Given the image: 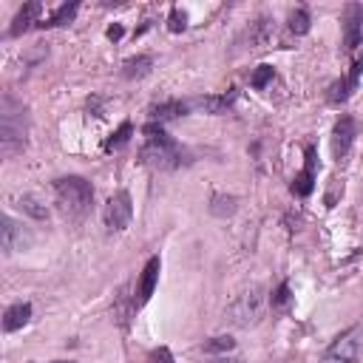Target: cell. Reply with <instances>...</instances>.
Listing matches in <instances>:
<instances>
[{"mask_svg": "<svg viewBox=\"0 0 363 363\" xmlns=\"http://www.w3.org/2000/svg\"><path fill=\"white\" fill-rule=\"evenodd\" d=\"M159 269H162V261H159V255H153V258H147V264H145V269H142V275H139V286H136V306H145L147 301H150V295H153V289H156V281H159Z\"/></svg>", "mask_w": 363, "mask_h": 363, "instance_id": "cell-11", "label": "cell"}, {"mask_svg": "<svg viewBox=\"0 0 363 363\" xmlns=\"http://www.w3.org/2000/svg\"><path fill=\"white\" fill-rule=\"evenodd\" d=\"M264 312H267V292L261 286H250L233 298V303L224 309V320L238 329H250L264 318Z\"/></svg>", "mask_w": 363, "mask_h": 363, "instance_id": "cell-4", "label": "cell"}, {"mask_svg": "<svg viewBox=\"0 0 363 363\" xmlns=\"http://www.w3.org/2000/svg\"><path fill=\"white\" fill-rule=\"evenodd\" d=\"M272 74H275V71H272V65H258V68H255V74H252V79H250V82H252V88H264V85L272 79Z\"/></svg>", "mask_w": 363, "mask_h": 363, "instance_id": "cell-26", "label": "cell"}, {"mask_svg": "<svg viewBox=\"0 0 363 363\" xmlns=\"http://www.w3.org/2000/svg\"><path fill=\"white\" fill-rule=\"evenodd\" d=\"M235 102V91H227V94H207V96H196L190 102V108H199L204 113H227Z\"/></svg>", "mask_w": 363, "mask_h": 363, "instance_id": "cell-12", "label": "cell"}, {"mask_svg": "<svg viewBox=\"0 0 363 363\" xmlns=\"http://www.w3.org/2000/svg\"><path fill=\"white\" fill-rule=\"evenodd\" d=\"M233 349H235V340L230 335H218V337H210L201 343V352H207V354H227Z\"/></svg>", "mask_w": 363, "mask_h": 363, "instance_id": "cell-20", "label": "cell"}, {"mask_svg": "<svg viewBox=\"0 0 363 363\" xmlns=\"http://www.w3.org/2000/svg\"><path fill=\"white\" fill-rule=\"evenodd\" d=\"M235 204H238V199H235V196L216 193V196L210 199V213H213V216H218V218H227V216H233V213H235Z\"/></svg>", "mask_w": 363, "mask_h": 363, "instance_id": "cell-18", "label": "cell"}, {"mask_svg": "<svg viewBox=\"0 0 363 363\" xmlns=\"http://www.w3.org/2000/svg\"><path fill=\"white\" fill-rule=\"evenodd\" d=\"M309 26H312V17H309L306 9H295V11L289 14V31H292V34H306Z\"/></svg>", "mask_w": 363, "mask_h": 363, "instance_id": "cell-24", "label": "cell"}, {"mask_svg": "<svg viewBox=\"0 0 363 363\" xmlns=\"http://www.w3.org/2000/svg\"><path fill=\"white\" fill-rule=\"evenodd\" d=\"M28 133V113L26 105L17 102L11 94H3L0 99V150L3 156H14L26 147Z\"/></svg>", "mask_w": 363, "mask_h": 363, "instance_id": "cell-2", "label": "cell"}, {"mask_svg": "<svg viewBox=\"0 0 363 363\" xmlns=\"http://www.w3.org/2000/svg\"><path fill=\"white\" fill-rule=\"evenodd\" d=\"M360 346H363V329L352 326L332 340V346L323 352V363H352L360 354Z\"/></svg>", "mask_w": 363, "mask_h": 363, "instance_id": "cell-6", "label": "cell"}, {"mask_svg": "<svg viewBox=\"0 0 363 363\" xmlns=\"http://www.w3.org/2000/svg\"><path fill=\"white\" fill-rule=\"evenodd\" d=\"M352 85H349V79L346 77H340V79H335L332 85H329V102L332 105H340V102H346L349 96H352Z\"/></svg>", "mask_w": 363, "mask_h": 363, "instance_id": "cell-22", "label": "cell"}, {"mask_svg": "<svg viewBox=\"0 0 363 363\" xmlns=\"http://www.w3.org/2000/svg\"><path fill=\"white\" fill-rule=\"evenodd\" d=\"M105 34H108V40H119V37H122V26H119V23H113Z\"/></svg>", "mask_w": 363, "mask_h": 363, "instance_id": "cell-30", "label": "cell"}, {"mask_svg": "<svg viewBox=\"0 0 363 363\" xmlns=\"http://www.w3.org/2000/svg\"><path fill=\"white\" fill-rule=\"evenodd\" d=\"M275 40V20L272 17H258L247 26L244 31V43L247 48H267Z\"/></svg>", "mask_w": 363, "mask_h": 363, "instance_id": "cell-9", "label": "cell"}, {"mask_svg": "<svg viewBox=\"0 0 363 363\" xmlns=\"http://www.w3.org/2000/svg\"><path fill=\"white\" fill-rule=\"evenodd\" d=\"M0 233H3V252L6 255H11V252H20L28 241H31V235L23 230V224L20 221H14L11 216H3L0 218Z\"/></svg>", "mask_w": 363, "mask_h": 363, "instance_id": "cell-10", "label": "cell"}, {"mask_svg": "<svg viewBox=\"0 0 363 363\" xmlns=\"http://www.w3.org/2000/svg\"><path fill=\"white\" fill-rule=\"evenodd\" d=\"M57 363H77V360H57Z\"/></svg>", "mask_w": 363, "mask_h": 363, "instance_id": "cell-32", "label": "cell"}, {"mask_svg": "<svg viewBox=\"0 0 363 363\" xmlns=\"http://www.w3.org/2000/svg\"><path fill=\"white\" fill-rule=\"evenodd\" d=\"M360 74H363V57H357V60L352 62V71H349V77H346L352 88H357V82H360Z\"/></svg>", "mask_w": 363, "mask_h": 363, "instance_id": "cell-28", "label": "cell"}, {"mask_svg": "<svg viewBox=\"0 0 363 363\" xmlns=\"http://www.w3.org/2000/svg\"><path fill=\"white\" fill-rule=\"evenodd\" d=\"M77 9H79L77 3H62V6H60V9H57V11L51 14V17H48V20H43V26H45V28H57V26H68V23L74 20V14H77Z\"/></svg>", "mask_w": 363, "mask_h": 363, "instance_id": "cell-19", "label": "cell"}, {"mask_svg": "<svg viewBox=\"0 0 363 363\" xmlns=\"http://www.w3.org/2000/svg\"><path fill=\"white\" fill-rule=\"evenodd\" d=\"M150 68H153V57L139 54V57H133V60H128V62L122 65V77H125V79H142V77L150 74Z\"/></svg>", "mask_w": 363, "mask_h": 363, "instance_id": "cell-17", "label": "cell"}, {"mask_svg": "<svg viewBox=\"0 0 363 363\" xmlns=\"http://www.w3.org/2000/svg\"><path fill=\"white\" fill-rule=\"evenodd\" d=\"M184 26H187V14L182 11V9H170V17H167V28L170 31H184Z\"/></svg>", "mask_w": 363, "mask_h": 363, "instance_id": "cell-25", "label": "cell"}, {"mask_svg": "<svg viewBox=\"0 0 363 363\" xmlns=\"http://www.w3.org/2000/svg\"><path fill=\"white\" fill-rule=\"evenodd\" d=\"M150 360H153V363H173V354H170L167 346H159V349L150 352Z\"/></svg>", "mask_w": 363, "mask_h": 363, "instance_id": "cell-29", "label": "cell"}, {"mask_svg": "<svg viewBox=\"0 0 363 363\" xmlns=\"http://www.w3.org/2000/svg\"><path fill=\"white\" fill-rule=\"evenodd\" d=\"M28 318H31V303H28V301H17V303H11V306L6 309V315H3V329H6V332H17V329H23V326L28 323Z\"/></svg>", "mask_w": 363, "mask_h": 363, "instance_id": "cell-16", "label": "cell"}, {"mask_svg": "<svg viewBox=\"0 0 363 363\" xmlns=\"http://www.w3.org/2000/svg\"><path fill=\"white\" fill-rule=\"evenodd\" d=\"M17 207L23 210V213H28L31 218H37V221H43V218H48V210H45V204H40L34 196H23L20 201H17Z\"/></svg>", "mask_w": 363, "mask_h": 363, "instance_id": "cell-23", "label": "cell"}, {"mask_svg": "<svg viewBox=\"0 0 363 363\" xmlns=\"http://www.w3.org/2000/svg\"><path fill=\"white\" fill-rule=\"evenodd\" d=\"M303 153H306V164H303V170L292 179V193H295V196H309L312 187H315V147L306 145Z\"/></svg>", "mask_w": 363, "mask_h": 363, "instance_id": "cell-13", "label": "cell"}, {"mask_svg": "<svg viewBox=\"0 0 363 363\" xmlns=\"http://www.w3.org/2000/svg\"><path fill=\"white\" fill-rule=\"evenodd\" d=\"M190 111V102H182V99H167L156 108H150V122H170V119H179Z\"/></svg>", "mask_w": 363, "mask_h": 363, "instance_id": "cell-15", "label": "cell"}, {"mask_svg": "<svg viewBox=\"0 0 363 363\" xmlns=\"http://www.w3.org/2000/svg\"><path fill=\"white\" fill-rule=\"evenodd\" d=\"M130 133H133V125H130V122H122V125L105 139V150H119V147H125L128 139H130Z\"/></svg>", "mask_w": 363, "mask_h": 363, "instance_id": "cell-21", "label": "cell"}, {"mask_svg": "<svg viewBox=\"0 0 363 363\" xmlns=\"http://www.w3.org/2000/svg\"><path fill=\"white\" fill-rule=\"evenodd\" d=\"M357 136V128H354V119L352 116H340L332 128V156L340 162L349 150H352V142Z\"/></svg>", "mask_w": 363, "mask_h": 363, "instance_id": "cell-8", "label": "cell"}, {"mask_svg": "<svg viewBox=\"0 0 363 363\" xmlns=\"http://www.w3.org/2000/svg\"><path fill=\"white\" fill-rule=\"evenodd\" d=\"M130 216H133V204H130V193L128 190L113 193L102 207V221H105L108 233H122L130 224Z\"/></svg>", "mask_w": 363, "mask_h": 363, "instance_id": "cell-5", "label": "cell"}, {"mask_svg": "<svg viewBox=\"0 0 363 363\" xmlns=\"http://www.w3.org/2000/svg\"><path fill=\"white\" fill-rule=\"evenodd\" d=\"M54 199H57V207L68 218H82L91 210L94 187L82 176H62V179L54 182Z\"/></svg>", "mask_w": 363, "mask_h": 363, "instance_id": "cell-3", "label": "cell"}, {"mask_svg": "<svg viewBox=\"0 0 363 363\" xmlns=\"http://www.w3.org/2000/svg\"><path fill=\"white\" fill-rule=\"evenodd\" d=\"M210 363H244V360H241V357H227V354H224V357H216V360H210Z\"/></svg>", "mask_w": 363, "mask_h": 363, "instance_id": "cell-31", "label": "cell"}, {"mask_svg": "<svg viewBox=\"0 0 363 363\" xmlns=\"http://www.w3.org/2000/svg\"><path fill=\"white\" fill-rule=\"evenodd\" d=\"M40 11H43V6H40V3H26V6L17 11V17H14V23H11L9 34H11V37H20V34H23V31H28L34 23L40 26V20H37V17H40Z\"/></svg>", "mask_w": 363, "mask_h": 363, "instance_id": "cell-14", "label": "cell"}, {"mask_svg": "<svg viewBox=\"0 0 363 363\" xmlns=\"http://www.w3.org/2000/svg\"><path fill=\"white\" fill-rule=\"evenodd\" d=\"M139 159H142V164H147L153 170H176L187 162V150L173 136H167L162 125L147 122L145 125V145L139 150Z\"/></svg>", "mask_w": 363, "mask_h": 363, "instance_id": "cell-1", "label": "cell"}, {"mask_svg": "<svg viewBox=\"0 0 363 363\" xmlns=\"http://www.w3.org/2000/svg\"><path fill=\"white\" fill-rule=\"evenodd\" d=\"M269 303H272V309H284V306L289 303V284H281V286L272 292Z\"/></svg>", "mask_w": 363, "mask_h": 363, "instance_id": "cell-27", "label": "cell"}, {"mask_svg": "<svg viewBox=\"0 0 363 363\" xmlns=\"http://www.w3.org/2000/svg\"><path fill=\"white\" fill-rule=\"evenodd\" d=\"M360 37H363V6L346 3V9H343V48L352 54L360 45Z\"/></svg>", "mask_w": 363, "mask_h": 363, "instance_id": "cell-7", "label": "cell"}]
</instances>
